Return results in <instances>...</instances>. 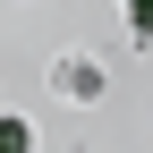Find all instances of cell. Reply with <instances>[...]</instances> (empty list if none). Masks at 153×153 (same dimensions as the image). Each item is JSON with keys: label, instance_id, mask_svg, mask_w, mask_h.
Returning <instances> with one entry per match:
<instances>
[{"label": "cell", "instance_id": "cell-2", "mask_svg": "<svg viewBox=\"0 0 153 153\" xmlns=\"http://www.w3.org/2000/svg\"><path fill=\"white\" fill-rule=\"evenodd\" d=\"M128 34H136V43H153V0H128Z\"/></svg>", "mask_w": 153, "mask_h": 153}, {"label": "cell", "instance_id": "cell-1", "mask_svg": "<svg viewBox=\"0 0 153 153\" xmlns=\"http://www.w3.org/2000/svg\"><path fill=\"white\" fill-rule=\"evenodd\" d=\"M0 153H34V128L26 119H0Z\"/></svg>", "mask_w": 153, "mask_h": 153}]
</instances>
